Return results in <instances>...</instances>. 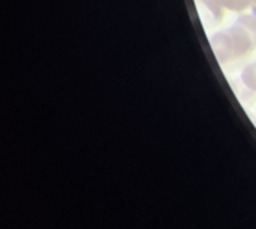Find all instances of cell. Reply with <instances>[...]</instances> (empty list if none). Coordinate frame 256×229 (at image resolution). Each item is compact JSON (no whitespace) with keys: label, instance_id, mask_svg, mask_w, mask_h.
Returning a JSON list of instances; mask_svg holds the SVG:
<instances>
[{"label":"cell","instance_id":"obj_4","mask_svg":"<svg viewBox=\"0 0 256 229\" xmlns=\"http://www.w3.org/2000/svg\"><path fill=\"white\" fill-rule=\"evenodd\" d=\"M226 10L243 14L246 10H256V0H218Z\"/></svg>","mask_w":256,"mask_h":229},{"label":"cell","instance_id":"obj_5","mask_svg":"<svg viewBox=\"0 0 256 229\" xmlns=\"http://www.w3.org/2000/svg\"><path fill=\"white\" fill-rule=\"evenodd\" d=\"M236 21L250 32V34L254 36V39H255L256 42V10H250L248 14H244V12L240 14Z\"/></svg>","mask_w":256,"mask_h":229},{"label":"cell","instance_id":"obj_1","mask_svg":"<svg viewBox=\"0 0 256 229\" xmlns=\"http://www.w3.org/2000/svg\"><path fill=\"white\" fill-rule=\"evenodd\" d=\"M210 46L216 60L222 64H232L256 50V42L250 32L237 21L210 36Z\"/></svg>","mask_w":256,"mask_h":229},{"label":"cell","instance_id":"obj_3","mask_svg":"<svg viewBox=\"0 0 256 229\" xmlns=\"http://www.w3.org/2000/svg\"><path fill=\"white\" fill-rule=\"evenodd\" d=\"M238 82L242 84V87L249 92L252 96L256 98V62L246 64L242 72H240V78Z\"/></svg>","mask_w":256,"mask_h":229},{"label":"cell","instance_id":"obj_2","mask_svg":"<svg viewBox=\"0 0 256 229\" xmlns=\"http://www.w3.org/2000/svg\"><path fill=\"white\" fill-rule=\"evenodd\" d=\"M198 12L206 26H218L226 12V9L218 0H196Z\"/></svg>","mask_w":256,"mask_h":229}]
</instances>
